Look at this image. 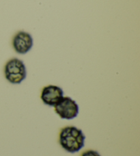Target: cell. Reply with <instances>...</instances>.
<instances>
[{"instance_id": "cell-1", "label": "cell", "mask_w": 140, "mask_h": 156, "mask_svg": "<svg viewBox=\"0 0 140 156\" xmlns=\"http://www.w3.org/2000/svg\"><path fill=\"white\" fill-rule=\"evenodd\" d=\"M86 136L82 131L74 126L64 127L59 135V143L67 152L75 154L84 147Z\"/></svg>"}, {"instance_id": "cell-2", "label": "cell", "mask_w": 140, "mask_h": 156, "mask_svg": "<svg viewBox=\"0 0 140 156\" xmlns=\"http://www.w3.org/2000/svg\"><path fill=\"white\" fill-rule=\"evenodd\" d=\"M5 79L13 84L21 83L27 77L26 66L23 61L14 58L8 61L4 67Z\"/></svg>"}, {"instance_id": "cell-3", "label": "cell", "mask_w": 140, "mask_h": 156, "mask_svg": "<svg viewBox=\"0 0 140 156\" xmlns=\"http://www.w3.org/2000/svg\"><path fill=\"white\" fill-rule=\"evenodd\" d=\"M54 108L56 114L62 119H73L79 114V105L68 97H63L54 105Z\"/></svg>"}, {"instance_id": "cell-4", "label": "cell", "mask_w": 140, "mask_h": 156, "mask_svg": "<svg viewBox=\"0 0 140 156\" xmlns=\"http://www.w3.org/2000/svg\"><path fill=\"white\" fill-rule=\"evenodd\" d=\"M33 44L32 36L25 31H19L12 38V47L19 54H26L32 48Z\"/></svg>"}, {"instance_id": "cell-5", "label": "cell", "mask_w": 140, "mask_h": 156, "mask_svg": "<svg viewBox=\"0 0 140 156\" xmlns=\"http://www.w3.org/2000/svg\"><path fill=\"white\" fill-rule=\"evenodd\" d=\"M64 97V91L60 87L54 85L44 86L41 92L40 99L44 104L54 106Z\"/></svg>"}, {"instance_id": "cell-6", "label": "cell", "mask_w": 140, "mask_h": 156, "mask_svg": "<svg viewBox=\"0 0 140 156\" xmlns=\"http://www.w3.org/2000/svg\"><path fill=\"white\" fill-rule=\"evenodd\" d=\"M81 156H101L99 153L94 151V150H88L85 152H83Z\"/></svg>"}]
</instances>
